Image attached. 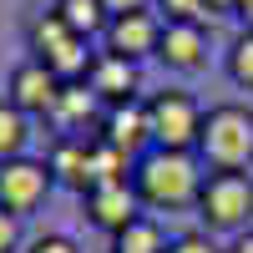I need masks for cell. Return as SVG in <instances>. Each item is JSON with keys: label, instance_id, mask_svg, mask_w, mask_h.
<instances>
[{"label": "cell", "instance_id": "6da1fadb", "mask_svg": "<svg viewBox=\"0 0 253 253\" xmlns=\"http://www.w3.org/2000/svg\"><path fill=\"white\" fill-rule=\"evenodd\" d=\"M132 193H137L142 208H157V213L187 208L203 193V172H198L193 152H162V147H152V152L132 167Z\"/></svg>", "mask_w": 253, "mask_h": 253}, {"label": "cell", "instance_id": "7a4b0ae2", "mask_svg": "<svg viewBox=\"0 0 253 253\" xmlns=\"http://www.w3.org/2000/svg\"><path fill=\"white\" fill-rule=\"evenodd\" d=\"M198 152H203V162H213V172H243L253 162V107L223 101V107L203 112Z\"/></svg>", "mask_w": 253, "mask_h": 253}, {"label": "cell", "instance_id": "3957f363", "mask_svg": "<svg viewBox=\"0 0 253 253\" xmlns=\"http://www.w3.org/2000/svg\"><path fill=\"white\" fill-rule=\"evenodd\" d=\"M198 213L218 233H238L253 218V177L248 172H208L198 193Z\"/></svg>", "mask_w": 253, "mask_h": 253}, {"label": "cell", "instance_id": "277c9868", "mask_svg": "<svg viewBox=\"0 0 253 253\" xmlns=\"http://www.w3.org/2000/svg\"><path fill=\"white\" fill-rule=\"evenodd\" d=\"M31 51H36V61L56 81H86V66H91V56H96V51H86V41L71 36L51 10L31 20Z\"/></svg>", "mask_w": 253, "mask_h": 253}, {"label": "cell", "instance_id": "5b68a950", "mask_svg": "<svg viewBox=\"0 0 253 253\" xmlns=\"http://www.w3.org/2000/svg\"><path fill=\"white\" fill-rule=\"evenodd\" d=\"M147 122H152V147L162 152H193L203 137V107L187 91H157L147 101Z\"/></svg>", "mask_w": 253, "mask_h": 253}, {"label": "cell", "instance_id": "8992f818", "mask_svg": "<svg viewBox=\"0 0 253 253\" xmlns=\"http://www.w3.org/2000/svg\"><path fill=\"white\" fill-rule=\"evenodd\" d=\"M51 167L46 162H36V157H10V162H0V208L15 218H26L36 213L41 203H46L51 193Z\"/></svg>", "mask_w": 253, "mask_h": 253}, {"label": "cell", "instance_id": "52a82bcc", "mask_svg": "<svg viewBox=\"0 0 253 253\" xmlns=\"http://www.w3.org/2000/svg\"><path fill=\"white\" fill-rule=\"evenodd\" d=\"M96 142L117 147L122 157L142 162L147 147H152V122H147V101H126V107H107V117H101V132Z\"/></svg>", "mask_w": 253, "mask_h": 253}, {"label": "cell", "instance_id": "ba28073f", "mask_svg": "<svg viewBox=\"0 0 253 253\" xmlns=\"http://www.w3.org/2000/svg\"><path fill=\"white\" fill-rule=\"evenodd\" d=\"M162 26H167V20H157L152 10H132V15H117L112 26H107V51L137 66L142 56H157V46H162Z\"/></svg>", "mask_w": 253, "mask_h": 253}, {"label": "cell", "instance_id": "9c48e42d", "mask_svg": "<svg viewBox=\"0 0 253 253\" xmlns=\"http://www.w3.org/2000/svg\"><path fill=\"white\" fill-rule=\"evenodd\" d=\"M61 86H66V81H56V76L31 56V61H20V66L10 71V91H5V101H15L26 117H51Z\"/></svg>", "mask_w": 253, "mask_h": 253}, {"label": "cell", "instance_id": "30bf717a", "mask_svg": "<svg viewBox=\"0 0 253 253\" xmlns=\"http://www.w3.org/2000/svg\"><path fill=\"white\" fill-rule=\"evenodd\" d=\"M86 86L96 91V101H107V107H126V101H137V66L112 56V51H96L91 66H86Z\"/></svg>", "mask_w": 253, "mask_h": 253}, {"label": "cell", "instance_id": "8fae6325", "mask_svg": "<svg viewBox=\"0 0 253 253\" xmlns=\"http://www.w3.org/2000/svg\"><path fill=\"white\" fill-rule=\"evenodd\" d=\"M81 203H86V218H91L96 228H107L112 238L122 233L126 223L142 218V213H137L142 203H137V193H132V182H101V187H91Z\"/></svg>", "mask_w": 253, "mask_h": 253}, {"label": "cell", "instance_id": "7c38bea8", "mask_svg": "<svg viewBox=\"0 0 253 253\" xmlns=\"http://www.w3.org/2000/svg\"><path fill=\"white\" fill-rule=\"evenodd\" d=\"M46 167H51V177H56V182L76 187L81 198L91 193V142H86V137H56Z\"/></svg>", "mask_w": 253, "mask_h": 253}, {"label": "cell", "instance_id": "4fadbf2b", "mask_svg": "<svg viewBox=\"0 0 253 253\" xmlns=\"http://www.w3.org/2000/svg\"><path fill=\"white\" fill-rule=\"evenodd\" d=\"M157 56H162L172 71H198L203 56H208V36H203V26H198V20H193V26H162V46H157Z\"/></svg>", "mask_w": 253, "mask_h": 253}, {"label": "cell", "instance_id": "5bb4252c", "mask_svg": "<svg viewBox=\"0 0 253 253\" xmlns=\"http://www.w3.org/2000/svg\"><path fill=\"white\" fill-rule=\"evenodd\" d=\"M91 117H96V91L86 86V81H66V86H61V96H56V107H51V122L66 126L61 137H76V126L91 122Z\"/></svg>", "mask_w": 253, "mask_h": 253}, {"label": "cell", "instance_id": "9a60e30c", "mask_svg": "<svg viewBox=\"0 0 253 253\" xmlns=\"http://www.w3.org/2000/svg\"><path fill=\"white\" fill-rule=\"evenodd\" d=\"M51 15H56L71 36H81V41H91V36H101V31L112 26V15L101 10V0H56Z\"/></svg>", "mask_w": 253, "mask_h": 253}, {"label": "cell", "instance_id": "2e32d148", "mask_svg": "<svg viewBox=\"0 0 253 253\" xmlns=\"http://www.w3.org/2000/svg\"><path fill=\"white\" fill-rule=\"evenodd\" d=\"M26 142H31V117L20 112L15 101L0 96V162L26 157Z\"/></svg>", "mask_w": 253, "mask_h": 253}, {"label": "cell", "instance_id": "e0dca14e", "mask_svg": "<svg viewBox=\"0 0 253 253\" xmlns=\"http://www.w3.org/2000/svg\"><path fill=\"white\" fill-rule=\"evenodd\" d=\"M112 253H167V238H162V228L152 218H137V223H126L117 233Z\"/></svg>", "mask_w": 253, "mask_h": 253}, {"label": "cell", "instance_id": "ac0fdd59", "mask_svg": "<svg viewBox=\"0 0 253 253\" xmlns=\"http://www.w3.org/2000/svg\"><path fill=\"white\" fill-rule=\"evenodd\" d=\"M126 167H137V162L122 157L117 147H107V142H91V187H101V182H126Z\"/></svg>", "mask_w": 253, "mask_h": 253}, {"label": "cell", "instance_id": "d6986e66", "mask_svg": "<svg viewBox=\"0 0 253 253\" xmlns=\"http://www.w3.org/2000/svg\"><path fill=\"white\" fill-rule=\"evenodd\" d=\"M228 76H233L238 86L253 91V31H243V36L233 41V51H228Z\"/></svg>", "mask_w": 253, "mask_h": 253}, {"label": "cell", "instance_id": "ffe728a7", "mask_svg": "<svg viewBox=\"0 0 253 253\" xmlns=\"http://www.w3.org/2000/svg\"><path fill=\"white\" fill-rule=\"evenodd\" d=\"M157 10L167 15V26H193L203 15V0H157Z\"/></svg>", "mask_w": 253, "mask_h": 253}, {"label": "cell", "instance_id": "44dd1931", "mask_svg": "<svg viewBox=\"0 0 253 253\" xmlns=\"http://www.w3.org/2000/svg\"><path fill=\"white\" fill-rule=\"evenodd\" d=\"M0 253H20V218L0 208Z\"/></svg>", "mask_w": 253, "mask_h": 253}, {"label": "cell", "instance_id": "7402d4cb", "mask_svg": "<svg viewBox=\"0 0 253 253\" xmlns=\"http://www.w3.org/2000/svg\"><path fill=\"white\" fill-rule=\"evenodd\" d=\"M26 253H81V248H76L66 233H41V238H36Z\"/></svg>", "mask_w": 253, "mask_h": 253}, {"label": "cell", "instance_id": "603a6c76", "mask_svg": "<svg viewBox=\"0 0 253 253\" xmlns=\"http://www.w3.org/2000/svg\"><path fill=\"white\" fill-rule=\"evenodd\" d=\"M167 253H218V248L208 243L203 233H182V238H172V243H167Z\"/></svg>", "mask_w": 253, "mask_h": 253}, {"label": "cell", "instance_id": "cb8c5ba5", "mask_svg": "<svg viewBox=\"0 0 253 253\" xmlns=\"http://www.w3.org/2000/svg\"><path fill=\"white\" fill-rule=\"evenodd\" d=\"M101 10H107V15L117 20V15H132V10H147V0H101Z\"/></svg>", "mask_w": 253, "mask_h": 253}, {"label": "cell", "instance_id": "d4e9b609", "mask_svg": "<svg viewBox=\"0 0 253 253\" xmlns=\"http://www.w3.org/2000/svg\"><path fill=\"white\" fill-rule=\"evenodd\" d=\"M233 10H238V15H243V26H248V31H253V0H238V5H233Z\"/></svg>", "mask_w": 253, "mask_h": 253}, {"label": "cell", "instance_id": "484cf974", "mask_svg": "<svg viewBox=\"0 0 253 253\" xmlns=\"http://www.w3.org/2000/svg\"><path fill=\"white\" fill-rule=\"evenodd\" d=\"M228 253H253V233H238V243L228 248Z\"/></svg>", "mask_w": 253, "mask_h": 253}, {"label": "cell", "instance_id": "4316f807", "mask_svg": "<svg viewBox=\"0 0 253 253\" xmlns=\"http://www.w3.org/2000/svg\"><path fill=\"white\" fill-rule=\"evenodd\" d=\"M238 0H203V10H233Z\"/></svg>", "mask_w": 253, "mask_h": 253}]
</instances>
